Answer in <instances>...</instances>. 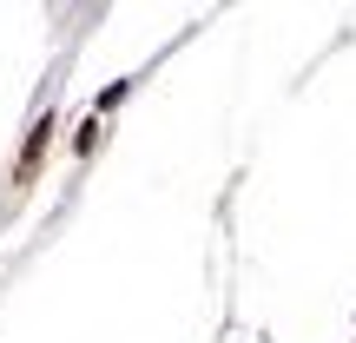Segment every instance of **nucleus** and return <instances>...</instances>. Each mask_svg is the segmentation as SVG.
<instances>
[{"label":"nucleus","instance_id":"nucleus-1","mask_svg":"<svg viewBox=\"0 0 356 343\" xmlns=\"http://www.w3.org/2000/svg\"><path fill=\"white\" fill-rule=\"evenodd\" d=\"M47 139H53V119H40V126L26 132V152H20V166H13V178H20V185L40 172V152H47Z\"/></svg>","mask_w":356,"mask_h":343}]
</instances>
